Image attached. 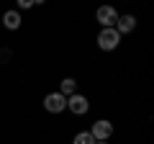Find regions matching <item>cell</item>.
Segmentation results:
<instances>
[{"label":"cell","instance_id":"ba28073f","mask_svg":"<svg viewBox=\"0 0 154 144\" xmlns=\"http://www.w3.org/2000/svg\"><path fill=\"white\" fill-rule=\"evenodd\" d=\"M59 93L64 95V98L75 95V93H77V80H75V77H64V80L59 83Z\"/></svg>","mask_w":154,"mask_h":144},{"label":"cell","instance_id":"6da1fadb","mask_svg":"<svg viewBox=\"0 0 154 144\" xmlns=\"http://www.w3.org/2000/svg\"><path fill=\"white\" fill-rule=\"evenodd\" d=\"M98 49H103V52H113V49H118V44H121V33L116 31V28H100V33H98Z\"/></svg>","mask_w":154,"mask_h":144},{"label":"cell","instance_id":"30bf717a","mask_svg":"<svg viewBox=\"0 0 154 144\" xmlns=\"http://www.w3.org/2000/svg\"><path fill=\"white\" fill-rule=\"evenodd\" d=\"M31 5H33V0H18V8H21V11H28Z\"/></svg>","mask_w":154,"mask_h":144},{"label":"cell","instance_id":"5b68a950","mask_svg":"<svg viewBox=\"0 0 154 144\" xmlns=\"http://www.w3.org/2000/svg\"><path fill=\"white\" fill-rule=\"evenodd\" d=\"M95 21L103 28H113L116 21H118V11H116L113 5H100L98 11H95Z\"/></svg>","mask_w":154,"mask_h":144},{"label":"cell","instance_id":"52a82bcc","mask_svg":"<svg viewBox=\"0 0 154 144\" xmlns=\"http://www.w3.org/2000/svg\"><path fill=\"white\" fill-rule=\"evenodd\" d=\"M21 23H23V18H21L18 11H5V13H3V26H5L8 31H18Z\"/></svg>","mask_w":154,"mask_h":144},{"label":"cell","instance_id":"7c38bea8","mask_svg":"<svg viewBox=\"0 0 154 144\" xmlns=\"http://www.w3.org/2000/svg\"><path fill=\"white\" fill-rule=\"evenodd\" d=\"M95 144H110V142H95Z\"/></svg>","mask_w":154,"mask_h":144},{"label":"cell","instance_id":"8992f818","mask_svg":"<svg viewBox=\"0 0 154 144\" xmlns=\"http://www.w3.org/2000/svg\"><path fill=\"white\" fill-rule=\"evenodd\" d=\"M113 28L121 33V36H123V33H131L134 28H136V18H134L131 13H123V16H118V21H116Z\"/></svg>","mask_w":154,"mask_h":144},{"label":"cell","instance_id":"8fae6325","mask_svg":"<svg viewBox=\"0 0 154 144\" xmlns=\"http://www.w3.org/2000/svg\"><path fill=\"white\" fill-rule=\"evenodd\" d=\"M11 59V49H0V62H8Z\"/></svg>","mask_w":154,"mask_h":144},{"label":"cell","instance_id":"3957f363","mask_svg":"<svg viewBox=\"0 0 154 144\" xmlns=\"http://www.w3.org/2000/svg\"><path fill=\"white\" fill-rule=\"evenodd\" d=\"M67 111L72 113V116H85V113L90 111V98L82 93H75L67 98Z\"/></svg>","mask_w":154,"mask_h":144},{"label":"cell","instance_id":"7a4b0ae2","mask_svg":"<svg viewBox=\"0 0 154 144\" xmlns=\"http://www.w3.org/2000/svg\"><path fill=\"white\" fill-rule=\"evenodd\" d=\"M44 111L46 113H54V116H59V113L67 111V98L57 90V93H49L44 95Z\"/></svg>","mask_w":154,"mask_h":144},{"label":"cell","instance_id":"9c48e42d","mask_svg":"<svg viewBox=\"0 0 154 144\" xmlns=\"http://www.w3.org/2000/svg\"><path fill=\"white\" fill-rule=\"evenodd\" d=\"M72 144H95V139H93L90 131H77L75 139H72Z\"/></svg>","mask_w":154,"mask_h":144},{"label":"cell","instance_id":"277c9868","mask_svg":"<svg viewBox=\"0 0 154 144\" xmlns=\"http://www.w3.org/2000/svg\"><path fill=\"white\" fill-rule=\"evenodd\" d=\"M113 124L108 121V118H98V121H93V126H90V134H93L95 142H108L110 136H113Z\"/></svg>","mask_w":154,"mask_h":144}]
</instances>
